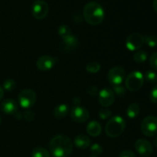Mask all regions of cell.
Listing matches in <instances>:
<instances>
[{"label":"cell","mask_w":157,"mask_h":157,"mask_svg":"<svg viewBox=\"0 0 157 157\" xmlns=\"http://www.w3.org/2000/svg\"><path fill=\"white\" fill-rule=\"evenodd\" d=\"M141 132L147 136H153L157 134V117L148 116L143 120L140 126Z\"/></svg>","instance_id":"cell-5"},{"label":"cell","mask_w":157,"mask_h":157,"mask_svg":"<svg viewBox=\"0 0 157 157\" xmlns=\"http://www.w3.org/2000/svg\"><path fill=\"white\" fill-rule=\"evenodd\" d=\"M1 122H2V117H1V115H0V124H1Z\"/></svg>","instance_id":"cell-39"},{"label":"cell","mask_w":157,"mask_h":157,"mask_svg":"<svg viewBox=\"0 0 157 157\" xmlns=\"http://www.w3.org/2000/svg\"><path fill=\"white\" fill-rule=\"evenodd\" d=\"M153 9H154L155 12L157 13V0H153Z\"/></svg>","instance_id":"cell-35"},{"label":"cell","mask_w":157,"mask_h":157,"mask_svg":"<svg viewBox=\"0 0 157 157\" xmlns=\"http://www.w3.org/2000/svg\"><path fill=\"white\" fill-rule=\"evenodd\" d=\"M115 100V94L113 90L110 88H104L99 92L98 101L104 107H108L113 104Z\"/></svg>","instance_id":"cell-11"},{"label":"cell","mask_w":157,"mask_h":157,"mask_svg":"<svg viewBox=\"0 0 157 157\" xmlns=\"http://www.w3.org/2000/svg\"><path fill=\"white\" fill-rule=\"evenodd\" d=\"M135 149L142 156H149L153 153V147L148 140L139 139L135 143Z\"/></svg>","instance_id":"cell-12"},{"label":"cell","mask_w":157,"mask_h":157,"mask_svg":"<svg viewBox=\"0 0 157 157\" xmlns=\"http://www.w3.org/2000/svg\"><path fill=\"white\" fill-rule=\"evenodd\" d=\"M155 146H156V147L157 148V138L156 139V140H155Z\"/></svg>","instance_id":"cell-37"},{"label":"cell","mask_w":157,"mask_h":157,"mask_svg":"<svg viewBox=\"0 0 157 157\" xmlns=\"http://www.w3.org/2000/svg\"><path fill=\"white\" fill-rule=\"evenodd\" d=\"M55 64V59L49 55H43V56L40 57L36 61L37 67L42 71L51 70L52 68H53Z\"/></svg>","instance_id":"cell-13"},{"label":"cell","mask_w":157,"mask_h":157,"mask_svg":"<svg viewBox=\"0 0 157 157\" xmlns=\"http://www.w3.org/2000/svg\"><path fill=\"white\" fill-rule=\"evenodd\" d=\"M15 87V82L14 80L10 79H6V81L3 82L2 84V88L3 90H6V91H12Z\"/></svg>","instance_id":"cell-25"},{"label":"cell","mask_w":157,"mask_h":157,"mask_svg":"<svg viewBox=\"0 0 157 157\" xmlns=\"http://www.w3.org/2000/svg\"><path fill=\"white\" fill-rule=\"evenodd\" d=\"M88 93L92 96H95L98 94V88L95 86H90L88 88Z\"/></svg>","instance_id":"cell-34"},{"label":"cell","mask_w":157,"mask_h":157,"mask_svg":"<svg viewBox=\"0 0 157 157\" xmlns=\"http://www.w3.org/2000/svg\"><path fill=\"white\" fill-rule=\"evenodd\" d=\"M75 144L78 149L84 150V149H87V147H90V140L88 136H87L86 135L81 134L75 137Z\"/></svg>","instance_id":"cell-16"},{"label":"cell","mask_w":157,"mask_h":157,"mask_svg":"<svg viewBox=\"0 0 157 157\" xmlns=\"http://www.w3.org/2000/svg\"><path fill=\"white\" fill-rule=\"evenodd\" d=\"M90 152H91L92 155L98 156L103 153V148L100 144H94L90 147Z\"/></svg>","instance_id":"cell-27"},{"label":"cell","mask_w":157,"mask_h":157,"mask_svg":"<svg viewBox=\"0 0 157 157\" xmlns=\"http://www.w3.org/2000/svg\"><path fill=\"white\" fill-rule=\"evenodd\" d=\"M98 115H99V117L101 118V120H107V119H108L109 117H111L112 113L110 110H107V109H106V108H104V109H101V110H99Z\"/></svg>","instance_id":"cell-28"},{"label":"cell","mask_w":157,"mask_h":157,"mask_svg":"<svg viewBox=\"0 0 157 157\" xmlns=\"http://www.w3.org/2000/svg\"><path fill=\"white\" fill-rule=\"evenodd\" d=\"M3 95H4V90H3L2 87L0 86V101H1L2 98H3Z\"/></svg>","instance_id":"cell-36"},{"label":"cell","mask_w":157,"mask_h":157,"mask_svg":"<svg viewBox=\"0 0 157 157\" xmlns=\"http://www.w3.org/2000/svg\"><path fill=\"white\" fill-rule=\"evenodd\" d=\"M86 70L90 74H97L101 70V65L98 62H90L86 66Z\"/></svg>","instance_id":"cell-22"},{"label":"cell","mask_w":157,"mask_h":157,"mask_svg":"<svg viewBox=\"0 0 157 157\" xmlns=\"http://www.w3.org/2000/svg\"><path fill=\"white\" fill-rule=\"evenodd\" d=\"M126 72L121 66H115L110 68L107 74V79L113 86L120 85L125 79Z\"/></svg>","instance_id":"cell-7"},{"label":"cell","mask_w":157,"mask_h":157,"mask_svg":"<svg viewBox=\"0 0 157 157\" xmlns=\"http://www.w3.org/2000/svg\"><path fill=\"white\" fill-rule=\"evenodd\" d=\"M48 5L44 0H35L32 4V15L36 19H44L48 14Z\"/></svg>","instance_id":"cell-8"},{"label":"cell","mask_w":157,"mask_h":157,"mask_svg":"<svg viewBox=\"0 0 157 157\" xmlns=\"http://www.w3.org/2000/svg\"><path fill=\"white\" fill-rule=\"evenodd\" d=\"M69 112V107L67 104H59L54 110V116L56 118H64Z\"/></svg>","instance_id":"cell-17"},{"label":"cell","mask_w":157,"mask_h":157,"mask_svg":"<svg viewBox=\"0 0 157 157\" xmlns=\"http://www.w3.org/2000/svg\"><path fill=\"white\" fill-rule=\"evenodd\" d=\"M104 10L97 2H90L84 6L83 15L88 24L97 25L101 24L104 18Z\"/></svg>","instance_id":"cell-2"},{"label":"cell","mask_w":157,"mask_h":157,"mask_svg":"<svg viewBox=\"0 0 157 157\" xmlns=\"http://www.w3.org/2000/svg\"><path fill=\"white\" fill-rule=\"evenodd\" d=\"M113 93H116L118 96H122L125 93V87L122 86L121 84L117 86H113Z\"/></svg>","instance_id":"cell-29"},{"label":"cell","mask_w":157,"mask_h":157,"mask_svg":"<svg viewBox=\"0 0 157 157\" xmlns=\"http://www.w3.org/2000/svg\"><path fill=\"white\" fill-rule=\"evenodd\" d=\"M87 133L91 136H98L101 133L102 127L98 122L95 121H92L87 124Z\"/></svg>","instance_id":"cell-15"},{"label":"cell","mask_w":157,"mask_h":157,"mask_svg":"<svg viewBox=\"0 0 157 157\" xmlns=\"http://www.w3.org/2000/svg\"><path fill=\"white\" fill-rule=\"evenodd\" d=\"M34 117H35V113H34L31 110H27L25 111L24 118L26 121L31 122V121H33Z\"/></svg>","instance_id":"cell-32"},{"label":"cell","mask_w":157,"mask_h":157,"mask_svg":"<svg viewBox=\"0 0 157 157\" xmlns=\"http://www.w3.org/2000/svg\"><path fill=\"white\" fill-rule=\"evenodd\" d=\"M144 44V37L139 33H133L128 36L126 41V47L131 52L138 50Z\"/></svg>","instance_id":"cell-9"},{"label":"cell","mask_w":157,"mask_h":157,"mask_svg":"<svg viewBox=\"0 0 157 157\" xmlns=\"http://www.w3.org/2000/svg\"><path fill=\"white\" fill-rule=\"evenodd\" d=\"M144 79H146L147 82L155 84L157 82V74L153 71H148L146 72Z\"/></svg>","instance_id":"cell-24"},{"label":"cell","mask_w":157,"mask_h":157,"mask_svg":"<svg viewBox=\"0 0 157 157\" xmlns=\"http://www.w3.org/2000/svg\"><path fill=\"white\" fill-rule=\"evenodd\" d=\"M18 103L25 109L31 108L36 101V94L31 89H25L18 94Z\"/></svg>","instance_id":"cell-6"},{"label":"cell","mask_w":157,"mask_h":157,"mask_svg":"<svg viewBox=\"0 0 157 157\" xmlns=\"http://www.w3.org/2000/svg\"><path fill=\"white\" fill-rule=\"evenodd\" d=\"M1 110L6 114H15L18 112V104L13 99H6L2 102Z\"/></svg>","instance_id":"cell-14"},{"label":"cell","mask_w":157,"mask_h":157,"mask_svg":"<svg viewBox=\"0 0 157 157\" xmlns=\"http://www.w3.org/2000/svg\"><path fill=\"white\" fill-rule=\"evenodd\" d=\"M150 99L154 104H157V85L154 86L150 94Z\"/></svg>","instance_id":"cell-30"},{"label":"cell","mask_w":157,"mask_h":157,"mask_svg":"<svg viewBox=\"0 0 157 157\" xmlns=\"http://www.w3.org/2000/svg\"><path fill=\"white\" fill-rule=\"evenodd\" d=\"M140 112V107L136 103H133V104H130L127 109V116L131 119L136 118L139 115Z\"/></svg>","instance_id":"cell-19"},{"label":"cell","mask_w":157,"mask_h":157,"mask_svg":"<svg viewBox=\"0 0 157 157\" xmlns=\"http://www.w3.org/2000/svg\"><path fill=\"white\" fill-rule=\"evenodd\" d=\"M147 57H148V55H147V52H144V51H138L133 55V60L136 63L141 64V63H144L147 61Z\"/></svg>","instance_id":"cell-21"},{"label":"cell","mask_w":157,"mask_h":157,"mask_svg":"<svg viewBox=\"0 0 157 157\" xmlns=\"http://www.w3.org/2000/svg\"><path fill=\"white\" fill-rule=\"evenodd\" d=\"M150 64L153 69L157 71V52H155L150 56Z\"/></svg>","instance_id":"cell-31"},{"label":"cell","mask_w":157,"mask_h":157,"mask_svg":"<svg viewBox=\"0 0 157 157\" xmlns=\"http://www.w3.org/2000/svg\"><path fill=\"white\" fill-rule=\"evenodd\" d=\"M144 42H146V44L148 46H150V48H155L157 46V37L153 36H146L144 38Z\"/></svg>","instance_id":"cell-26"},{"label":"cell","mask_w":157,"mask_h":157,"mask_svg":"<svg viewBox=\"0 0 157 157\" xmlns=\"http://www.w3.org/2000/svg\"><path fill=\"white\" fill-rule=\"evenodd\" d=\"M58 33L61 38H64L65 37L68 36L69 35H71V29L67 25H61L58 28Z\"/></svg>","instance_id":"cell-23"},{"label":"cell","mask_w":157,"mask_h":157,"mask_svg":"<svg viewBox=\"0 0 157 157\" xmlns=\"http://www.w3.org/2000/svg\"><path fill=\"white\" fill-rule=\"evenodd\" d=\"M119 157H136L135 153L131 150H124L120 153Z\"/></svg>","instance_id":"cell-33"},{"label":"cell","mask_w":157,"mask_h":157,"mask_svg":"<svg viewBox=\"0 0 157 157\" xmlns=\"http://www.w3.org/2000/svg\"><path fill=\"white\" fill-rule=\"evenodd\" d=\"M126 127V121L119 115L112 117L105 127V133L110 138H116L121 136Z\"/></svg>","instance_id":"cell-3"},{"label":"cell","mask_w":157,"mask_h":157,"mask_svg":"<svg viewBox=\"0 0 157 157\" xmlns=\"http://www.w3.org/2000/svg\"><path fill=\"white\" fill-rule=\"evenodd\" d=\"M144 82V75L140 71H136L129 74L125 80V85L130 91H137L142 87Z\"/></svg>","instance_id":"cell-4"},{"label":"cell","mask_w":157,"mask_h":157,"mask_svg":"<svg viewBox=\"0 0 157 157\" xmlns=\"http://www.w3.org/2000/svg\"><path fill=\"white\" fill-rule=\"evenodd\" d=\"M32 157H50V153L43 147H36L32 150Z\"/></svg>","instance_id":"cell-20"},{"label":"cell","mask_w":157,"mask_h":157,"mask_svg":"<svg viewBox=\"0 0 157 157\" xmlns=\"http://www.w3.org/2000/svg\"><path fill=\"white\" fill-rule=\"evenodd\" d=\"M49 150L54 157H67L73 151V144L68 136L58 135L50 141Z\"/></svg>","instance_id":"cell-1"},{"label":"cell","mask_w":157,"mask_h":157,"mask_svg":"<svg viewBox=\"0 0 157 157\" xmlns=\"http://www.w3.org/2000/svg\"><path fill=\"white\" fill-rule=\"evenodd\" d=\"M71 117L75 122L84 123L89 119L90 113L88 110L84 107L81 106H75L72 107L71 111Z\"/></svg>","instance_id":"cell-10"},{"label":"cell","mask_w":157,"mask_h":157,"mask_svg":"<svg viewBox=\"0 0 157 157\" xmlns=\"http://www.w3.org/2000/svg\"><path fill=\"white\" fill-rule=\"evenodd\" d=\"M90 157H98V156H94V155H90Z\"/></svg>","instance_id":"cell-38"},{"label":"cell","mask_w":157,"mask_h":157,"mask_svg":"<svg viewBox=\"0 0 157 157\" xmlns=\"http://www.w3.org/2000/svg\"><path fill=\"white\" fill-rule=\"evenodd\" d=\"M64 46L68 49L75 48L78 44V40L74 35L71 34L68 36L62 38Z\"/></svg>","instance_id":"cell-18"}]
</instances>
